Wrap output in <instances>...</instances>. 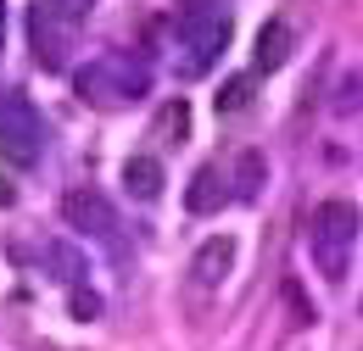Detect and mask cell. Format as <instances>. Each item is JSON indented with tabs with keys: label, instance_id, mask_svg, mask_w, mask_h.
Here are the masks:
<instances>
[{
	"label": "cell",
	"instance_id": "6da1fadb",
	"mask_svg": "<svg viewBox=\"0 0 363 351\" xmlns=\"http://www.w3.org/2000/svg\"><path fill=\"white\" fill-rule=\"evenodd\" d=\"M358 207L352 201H318L313 218H308V251H313V267L330 279V284H341L347 279V263H352V246H358Z\"/></svg>",
	"mask_w": 363,
	"mask_h": 351
},
{
	"label": "cell",
	"instance_id": "7a4b0ae2",
	"mask_svg": "<svg viewBox=\"0 0 363 351\" xmlns=\"http://www.w3.org/2000/svg\"><path fill=\"white\" fill-rule=\"evenodd\" d=\"M151 89V73H145V62H129L123 50H112V56H101L90 62L84 73H79V95L90 100V106H129Z\"/></svg>",
	"mask_w": 363,
	"mask_h": 351
},
{
	"label": "cell",
	"instance_id": "3957f363",
	"mask_svg": "<svg viewBox=\"0 0 363 351\" xmlns=\"http://www.w3.org/2000/svg\"><path fill=\"white\" fill-rule=\"evenodd\" d=\"M174 40H179V67L190 79H201V73L229 50V17L213 11V6H190L179 17V28H174Z\"/></svg>",
	"mask_w": 363,
	"mask_h": 351
},
{
	"label": "cell",
	"instance_id": "277c9868",
	"mask_svg": "<svg viewBox=\"0 0 363 351\" xmlns=\"http://www.w3.org/2000/svg\"><path fill=\"white\" fill-rule=\"evenodd\" d=\"M40 145H45L40 112H34L17 89H0V156L17 162V168H28V162L40 156Z\"/></svg>",
	"mask_w": 363,
	"mask_h": 351
},
{
	"label": "cell",
	"instance_id": "5b68a950",
	"mask_svg": "<svg viewBox=\"0 0 363 351\" xmlns=\"http://www.w3.org/2000/svg\"><path fill=\"white\" fill-rule=\"evenodd\" d=\"M62 223L73 234H90V240H112L118 234V212L101 190H67L62 195Z\"/></svg>",
	"mask_w": 363,
	"mask_h": 351
},
{
	"label": "cell",
	"instance_id": "8992f818",
	"mask_svg": "<svg viewBox=\"0 0 363 351\" xmlns=\"http://www.w3.org/2000/svg\"><path fill=\"white\" fill-rule=\"evenodd\" d=\"M224 168L218 162H207V168H196L190 173V184H184V207L196 212V218H213V212H224L229 201H235V190L224 184Z\"/></svg>",
	"mask_w": 363,
	"mask_h": 351
},
{
	"label": "cell",
	"instance_id": "52a82bcc",
	"mask_svg": "<svg viewBox=\"0 0 363 351\" xmlns=\"http://www.w3.org/2000/svg\"><path fill=\"white\" fill-rule=\"evenodd\" d=\"M28 34H34V62H40V67H62V62H67V23L50 17L40 0H34V11H28Z\"/></svg>",
	"mask_w": 363,
	"mask_h": 351
},
{
	"label": "cell",
	"instance_id": "ba28073f",
	"mask_svg": "<svg viewBox=\"0 0 363 351\" xmlns=\"http://www.w3.org/2000/svg\"><path fill=\"white\" fill-rule=\"evenodd\" d=\"M229 267H235V240L229 234H213L196 257H190V284L196 290H213V284H224Z\"/></svg>",
	"mask_w": 363,
	"mask_h": 351
},
{
	"label": "cell",
	"instance_id": "9c48e42d",
	"mask_svg": "<svg viewBox=\"0 0 363 351\" xmlns=\"http://www.w3.org/2000/svg\"><path fill=\"white\" fill-rule=\"evenodd\" d=\"M291 50H296V28H291L285 17H269V23H263V34H257L252 62H257V73H274V67H285V62H291Z\"/></svg>",
	"mask_w": 363,
	"mask_h": 351
},
{
	"label": "cell",
	"instance_id": "30bf717a",
	"mask_svg": "<svg viewBox=\"0 0 363 351\" xmlns=\"http://www.w3.org/2000/svg\"><path fill=\"white\" fill-rule=\"evenodd\" d=\"M162 162H157V156H129V162H123V190H129V195H135V201H157V195H162Z\"/></svg>",
	"mask_w": 363,
	"mask_h": 351
},
{
	"label": "cell",
	"instance_id": "8fae6325",
	"mask_svg": "<svg viewBox=\"0 0 363 351\" xmlns=\"http://www.w3.org/2000/svg\"><path fill=\"white\" fill-rule=\"evenodd\" d=\"M263 184H269V162H263V151H240L235 156V201H257L263 195Z\"/></svg>",
	"mask_w": 363,
	"mask_h": 351
},
{
	"label": "cell",
	"instance_id": "7c38bea8",
	"mask_svg": "<svg viewBox=\"0 0 363 351\" xmlns=\"http://www.w3.org/2000/svg\"><path fill=\"white\" fill-rule=\"evenodd\" d=\"M218 112H240V106H252V73H240V79H224L218 89V100H213Z\"/></svg>",
	"mask_w": 363,
	"mask_h": 351
},
{
	"label": "cell",
	"instance_id": "4fadbf2b",
	"mask_svg": "<svg viewBox=\"0 0 363 351\" xmlns=\"http://www.w3.org/2000/svg\"><path fill=\"white\" fill-rule=\"evenodd\" d=\"M157 134H162V139H184V134H190V106H184V100L162 106V112H157Z\"/></svg>",
	"mask_w": 363,
	"mask_h": 351
},
{
	"label": "cell",
	"instance_id": "5bb4252c",
	"mask_svg": "<svg viewBox=\"0 0 363 351\" xmlns=\"http://www.w3.org/2000/svg\"><path fill=\"white\" fill-rule=\"evenodd\" d=\"M50 17H62V23H79V17H90V6L95 0H40Z\"/></svg>",
	"mask_w": 363,
	"mask_h": 351
},
{
	"label": "cell",
	"instance_id": "9a60e30c",
	"mask_svg": "<svg viewBox=\"0 0 363 351\" xmlns=\"http://www.w3.org/2000/svg\"><path fill=\"white\" fill-rule=\"evenodd\" d=\"M50 273H56V279H79V251H67V246H50Z\"/></svg>",
	"mask_w": 363,
	"mask_h": 351
},
{
	"label": "cell",
	"instance_id": "2e32d148",
	"mask_svg": "<svg viewBox=\"0 0 363 351\" xmlns=\"http://www.w3.org/2000/svg\"><path fill=\"white\" fill-rule=\"evenodd\" d=\"M285 301H291V318H296V323H313V301H302V284H296V279H285Z\"/></svg>",
	"mask_w": 363,
	"mask_h": 351
},
{
	"label": "cell",
	"instance_id": "e0dca14e",
	"mask_svg": "<svg viewBox=\"0 0 363 351\" xmlns=\"http://www.w3.org/2000/svg\"><path fill=\"white\" fill-rule=\"evenodd\" d=\"M73 318H79V323L101 318V296H95V290H73Z\"/></svg>",
	"mask_w": 363,
	"mask_h": 351
},
{
	"label": "cell",
	"instance_id": "ac0fdd59",
	"mask_svg": "<svg viewBox=\"0 0 363 351\" xmlns=\"http://www.w3.org/2000/svg\"><path fill=\"white\" fill-rule=\"evenodd\" d=\"M358 106H363V73H358V79H347L341 95H335V112H358Z\"/></svg>",
	"mask_w": 363,
	"mask_h": 351
},
{
	"label": "cell",
	"instance_id": "d6986e66",
	"mask_svg": "<svg viewBox=\"0 0 363 351\" xmlns=\"http://www.w3.org/2000/svg\"><path fill=\"white\" fill-rule=\"evenodd\" d=\"M0 45H6V0H0Z\"/></svg>",
	"mask_w": 363,
	"mask_h": 351
}]
</instances>
